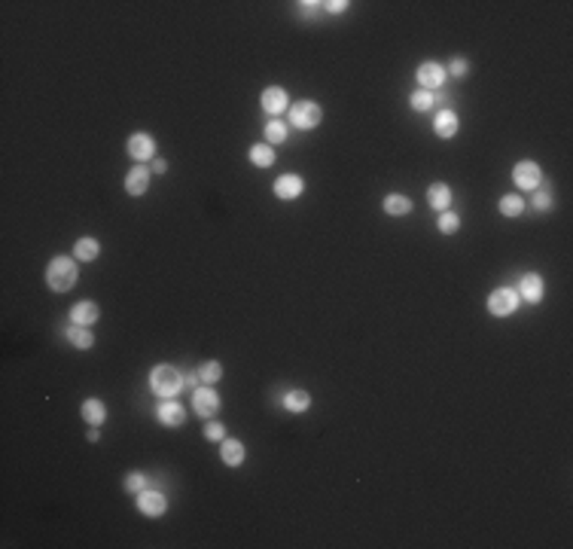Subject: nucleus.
I'll return each instance as SVG.
<instances>
[{"label":"nucleus","instance_id":"obj_1","mask_svg":"<svg viewBox=\"0 0 573 549\" xmlns=\"http://www.w3.org/2000/svg\"><path fill=\"white\" fill-rule=\"evenodd\" d=\"M77 281H80L77 256H52L49 266H46V284H49V290L67 293Z\"/></svg>","mask_w":573,"mask_h":549},{"label":"nucleus","instance_id":"obj_2","mask_svg":"<svg viewBox=\"0 0 573 549\" xmlns=\"http://www.w3.org/2000/svg\"><path fill=\"white\" fill-rule=\"evenodd\" d=\"M149 388H153V394L156 397H162V400H171L177 397V391L183 388V378H180V372L174 369V366H156L153 372H149Z\"/></svg>","mask_w":573,"mask_h":549},{"label":"nucleus","instance_id":"obj_3","mask_svg":"<svg viewBox=\"0 0 573 549\" xmlns=\"http://www.w3.org/2000/svg\"><path fill=\"white\" fill-rule=\"evenodd\" d=\"M320 119H324V110H320L317 101H299V104L290 107V125L299 128V132H311V128H317Z\"/></svg>","mask_w":573,"mask_h":549},{"label":"nucleus","instance_id":"obj_4","mask_svg":"<svg viewBox=\"0 0 573 549\" xmlns=\"http://www.w3.org/2000/svg\"><path fill=\"white\" fill-rule=\"evenodd\" d=\"M415 80H418V86L424 92H439L446 86V67L439 61H424V64H418Z\"/></svg>","mask_w":573,"mask_h":549},{"label":"nucleus","instance_id":"obj_5","mask_svg":"<svg viewBox=\"0 0 573 549\" xmlns=\"http://www.w3.org/2000/svg\"><path fill=\"white\" fill-rule=\"evenodd\" d=\"M518 293L513 287H500V290H494V293L488 296V311L494 317H507V315H513V311L518 308Z\"/></svg>","mask_w":573,"mask_h":549},{"label":"nucleus","instance_id":"obj_6","mask_svg":"<svg viewBox=\"0 0 573 549\" xmlns=\"http://www.w3.org/2000/svg\"><path fill=\"white\" fill-rule=\"evenodd\" d=\"M193 409H195V415H202V418L217 415V409H220V394L214 391V385H202V388H195Z\"/></svg>","mask_w":573,"mask_h":549},{"label":"nucleus","instance_id":"obj_7","mask_svg":"<svg viewBox=\"0 0 573 549\" xmlns=\"http://www.w3.org/2000/svg\"><path fill=\"white\" fill-rule=\"evenodd\" d=\"M513 180H515V186L518 189H540V183H543V171H540V165L537 162H531V159H524V162H518V165L513 168Z\"/></svg>","mask_w":573,"mask_h":549},{"label":"nucleus","instance_id":"obj_8","mask_svg":"<svg viewBox=\"0 0 573 549\" xmlns=\"http://www.w3.org/2000/svg\"><path fill=\"white\" fill-rule=\"evenodd\" d=\"M128 156H132L138 165H143V162H149V159H156V141H153V134H147V132L132 134V138H128Z\"/></svg>","mask_w":573,"mask_h":549},{"label":"nucleus","instance_id":"obj_9","mask_svg":"<svg viewBox=\"0 0 573 549\" xmlns=\"http://www.w3.org/2000/svg\"><path fill=\"white\" fill-rule=\"evenodd\" d=\"M259 104H263L265 113L281 117L286 110V104H290V95H286V89H281V86H269V89H263V95H259Z\"/></svg>","mask_w":573,"mask_h":549},{"label":"nucleus","instance_id":"obj_10","mask_svg":"<svg viewBox=\"0 0 573 549\" xmlns=\"http://www.w3.org/2000/svg\"><path fill=\"white\" fill-rule=\"evenodd\" d=\"M138 510L149 519H159L162 513L168 510V498L162 491H147V488H143V491L138 494Z\"/></svg>","mask_w":573,"mask_h":549},{"label":"nucleus","instance_id":"obj_11","mask_svg":"<svg viewBox=\"0 0 573 549\" xmlns=\"http://www.w3.org/2000/svg\"><path fill=\"white\" fill-rule=\"evenodd\" d=\"M518 300L522 302H531V305H537L543 300V278L537 275V272H528V275H522V281H518Z\"/></svg>","mask_w":573,"mask_h":549},{"label":"nucleus","instance_id":"obj_12","mask_svg":"<svg viewBox=\"0 0 573 549\" xmlns=\"http://www.w3.org/2000/svg\"><path fill=\"white\" fill-rule=\"evenodd\" d=\"M156 418H159L162 427H180L186 422V409L177 400H162L159 409H156Z\"/></svg>","mask_w":573,"mask_h":549},{"label":"nucleus","instance_id":"obj_13","mask_svg":"<svg viewBox=\"0 0 573 549\" xmlns=\"http://www.w3.org/2000/svg\"><path fill=\"white\" fill-rule=\"evenodd\" d=\"M149 178H153V168L134 165L132 171L125 174V193H128V195H143V193L149 189Z\"/></svg>","mask_w":573,"mask_h":549},{"label":"nucleus","instance_id":"obj_14","mask_svg":"<svg viewBox=\"0 0 573 549\" xmlns=\"http://www.w3.org/2000/svg\"><path fill=\"white\" fill-rule=\"evenodd\" d=\"M302 189H305V183L299 174H281V178L275 180V195L281 202H290V199H299L302 195Z\"/></svg>","mask_w":573,"mask_h":549},{"label":"nucleus","instance_id":"obj_15","mask_svg":"<svg viewBox=\"0 0 573 549\" xmlns=\"http://www.w3.org/2000/svg\"><path fill=\"white\" fill-rule=\"evenodd\" d=\"M458 128H461V119H458V113L454 110H439L436 113V119H433V132L439 134V138H454L458 134Z\"/></svg>","mask_w":573,"mask_h":549},{"label":"nucleus","instance_id":"obj_16","mask_svg":"<svg viewBox=\"0 0 573 549\" xmlns=\"http://www.w3.org/2000/svg\"><path fill=\"white\" fill-rule=\"evenodd\" d=\"M101 317V308L95 302H77L71 308V324H77V327H92V324H98Z\"/></svg>","mask_w":573,"mask_h":549},{"label":"nucleus","instance_id":"obj_17","mask_svg":"<svg viewBox=\"0 0 573 549\" xmlns=\"http://www.w3.org/2000/svg\"><path fill=\"white\" fill-rule=\"evenodd\" d=\"M427 202L433 211H448V205H452V186L448 183H433V186L427 189Z\"/></svg>","mask_w":573,"mask_h":549},{"label":"nucleus","instance_id":"obj_18","mask_svg":"<svg viewBox=\"0 0 573 549\" xmlns=\"http://www.w3.org/2000/svg\"><path fill=\"white\" fill-rule=\"evenodd\" d=\"M104 418H107V406L101 403L98 397H88L83 403V422L88 427H101V424H104Z\"/></svg>","mask_w":573,"mask_h":549},{"label":"nucleus","instance_id":"obj_19","mask_svg":"<svg viewBox=\"0 0 573 549\" xmlns=\"http://www.w3.org/2000/svg\"><path fill=\"white\" fill-rule=\"evenodd\" d=\"M64 336H67V342L73 345V348H80V351H88V348H95V333H92V327H67L64 330Z\"/></svg>","mask_w":573,"mask_h":549},{"label":"nucleus","instance_id":"obj_20","mask_svg":"<svg viewBox=\"0 0 573 549\" xmlns=\"http://www.w3.org/2000/svg\"><path fill=\"white\" fill-rule=\"evenodd\" d=\"M381 208L391 217H406V214H412V199H406V195H400V193H391V195H385Z\"/></svg>","mask_w":573,"mask_h":549},{"label":"nucleus","instance_id":"obj_21","mask_svg":"<svg viewBox=\"0 0 573 549\" xmlns=\"http://www.w3.org/2000/svg\"><path fill=\"white\" fill-rule=\"evenodd\" d=\"M220 458L226 467H241L244 464V446L238 439H223L220 446Z\"/></svg>","mask_w":573,"mask_h":549},{"label":"nucleus","instance_id":"obj_22","mask_svg":"<svg viewBox=\"0 0 573 549\" xmlns=\"http://www.w3.org/2000/svg\"><path fill=\"white\" fill-rule=\"evenodd\" d=\"M284 409H290V412H308L311 409V394H308V391H286Z\"/></svg>","mask_w":573,"mask_h":549},{"label":"nucleus","instance_id":"obj_23","mask_svg":"<svg viewBox=\"0 0 573 549\" xmlns=\"http://www.w3.org/2000/svg\"><path fill=\"white\" fill-rule=\"evenodd\" d=\"M98 254H101V244L95 241V239H80L77 244H73V256H77V260H83V263L98 260Z\"/></svg>","mask_w":573,"mask_h":549},{"label":"nucleus","instance_id":"obj_24","mask_svg":"<svg viewBox=\"0 0 573 549\" xmlns=\"http://www.w3.org/2000/svg\"><path fill=\"white\" fill-rule=\"evenodd\" d=\"M275 150H271L269 144H254L250 147V162L254 165H259V168H269V165H275Z\"/></svg>","mask_w":573,"mask_h":549},{"label":"nucleus","instance_id":"obj_25","mask_svg":"<svg viewBox=\"0 0 573 549\" xmlns=\"http://www.w3.org/2000/svg\"><path fill=\"white\" fill-rule=\"evenodd\" d=\"M497 208H500L503 217H518L524 211V199H522V195H503Z\"/></svg>","mask_w":573,"mask_h":549},{"label":"nucleus","instance_id":"obj_26","mask_svg":"<svg viewBox=\"0 0 573 549\" xmlns=\"http://www.w3.org/2000/svg\"><path fill=\"white\" fill-rule=\"evenodd\" d=\"M220 376H223V366L217 363V361H208V363H202V369H199V378H202V385H217V382H220Z\"/></svg>","mask_w":573,"mask_h":549},{"label":"nucleus","instance_id":"obj_27","mask_svg":"<svg viewBox=\"0 0 573 549\" xmlns=\"http://www.w3.org/2000/svg\"><path fill=\"white\" fill-rule=\"evenodd\" d=\"M265 141H269V147L284 144V141H286V125H284V122L271 119L269 125H265Z\"/></svg>","mask_w":573,"mask_h":549},{"label":"nucleus","instance_id":"obj_28","mask_svg":"<svg viewBox=\"0 0 573 549\" xmlns=\"http://www.w3.org/2000/svg\"><path fill=\"white\" fill-rule=\"evenodd\" d=\"M436 226H439L442 235H454V232L461 229V217L454 214V211H442V214H439V223H436Z\"/></svg>","mask_w":573,"mask_h":549},{"label":"nucleus","instance_id":"obj_29","mask_svg":"<svg viewBox=\"0 0 573 549\" xmlns=\"http://www.w3.org/2000/svg\"><path fill=\"white\" fill-rule=\"evenodd\" d=\"M409 104H412V110H418V113H427L430 107L436 104V101H433V92H424V89H418V92H412V98H409Z\"/></svg>","mask_w":573,"mask_h":549},{"label":"nucleus","instance_id":"obj_30","mask_svg":"<svg viewBox=\"0 0 573 549\" xmlns=\"http://www.w3.org/2000/svg\"><path fill=\"white\" fill-rule=\"evenodd\" d=\"M204 439H210V443H223L226 439V427L220 422H208L204 424Z\"/></svg>","mask_w":573,"mask_h":549},{"label":"nucleus","instance_id":"obj_31","mask_svg":"<svg viewBox=\"0 0 573 549\" xmlns=\"http://www.w3.org/2000/svg\"><path fill=\"white\" fill-rule=\"evenodd\" d=\"M143 488H147V479H143L141 473H128V476H125V491H132V494H141Z\"/></svg>","mask_w":573,"mask_h":549},{"label":"nucleus","instance_id":"obj_32","mask_svg":"<svg viewBox=\"0 0 573 549\" xmlns=\"http://www.w3.org/2000/svg\"><path fill=\"white\" fill-rule=\"evenodd\" d=\"M534 208L537 211H552V193L549 189H540V193L534 195Z\"/></svg>","mask_w":573,"mask_h":549},{"label":"nucleus","instance_id":"obj_33","mask_svg":"<svg viewBox=\"0 0 573 549\" xmlns=\"http://www.w3.org/2000/svg\"><path fill=\"white\" fill-rule=\"evenodd\" d=\"M448 71H452V77H458V80H463V77H467V71H470V61H467V58H454V61H452V67H448Z\"/></svg>","mask_w":573,"mask_h":549},{"label":"nucleus","instance_id":"obj_34","mask_svg":"<svg viewBox=\"0 0 573 549\" xmlns=\"http://www.w3.org/2000/svg\"><path fill=\"white\" fill-rule=\"evenodd\" d=\"M324 6H326V12H345L348 10L345 0H332V3H324Z\"/></svg>","mask_w":573,"mask_h":549},{"label":"nucleus","instance_id":"obj_35","mask_svg":"<svg viewBox=\"0 0 573 549\" xmlns=\"http://www.w3.org/2000/svg\"><path fill=\"white\" fill-rule=\"evenodd\" d=\"M149 168H153V174H165L168 171V162L165 159H153V165H149Z\"/></svg>","mask_w":573,"mask_h":549},{"label":"nucleus","instance_id":"obj_36","mask_svg":"<svg viewBox=\"0 0 573 549\" xmlns=\"http://www.w3.org/2000/svg\"><path fill=\"white\" fill-rule=\"evenodd\" d=\"M86 437H88V443H98V439H101L98 427H88V433H86Z\"/></svg>","mask_w":573,"mask_h":549}]
</instances>
